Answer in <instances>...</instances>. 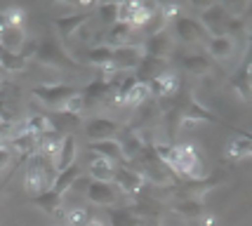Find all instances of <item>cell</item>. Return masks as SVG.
<instances>
[{"instance_id": "cell-5", "label": "cell", "mask_w": 252, "mask_h": 226, "mask_svg": "<svg viewBox=\"0 0 252 226\" xmlns=\"http://www.w3.org/2000/svg\"><path fill=\"white\" fill-rule=\"evenodd\" d=\"M172 31H175V35L182 43H189V45H205L212 38L205 31V26L200 24L198 17H187V14H179L172 22Z\"/></svg>"}, {"instance_id": "cell-10", "label": "cell", "mask_w": 252, "mask_h": 226, "mask_svg": "<svg viewBox=\"0 0 252 226\" xmlns=\"http://www.w3.org/2000/svg\"><path fill=\"white\" fill-rule=\"evenodd\" d=\"M144 62V47L142 43L125 45V47H116L113 50V66L118 73H127V71H137Z\"/></svg>"}, {"instance_id": "cell-38", "label": "cell", "mask_w": 252, "mask_h": 226, "mask_svg": "<svg viewBox=\"0 0 252 226\" xmlns=\"http://www.w3.org/2000/svg\"><path fill=\"white\" fill-rule=\"evenodd\" d=\"M55 226H64V224H55Z\"/></svg>"}, {"instance_id": "cell-8", "label": "cell", "mask_w": 252, "mask_h": 226, "mask_svg": "<svg viewBox=\"0 0 252 226\" xmlns=\"http://www.w3.org/2000/svg\"><path fill=\"white\" fill-rule=\"evenodd\" d=\"M113 184L118 186V191H121L123 195L137 198V195L142 194L146 179H144L134 167H130V165H118V167H116V174H113Z\"/></svg>"}, {"instance_id": "cell-24", "label": "cell", "mask_w": 252, "mask_h": 226, "mask_svg": "<svg viewBox=\"0 0 252 226\" xmlns=\"http://www.w3.org/2000/svg\"><path fill=\"white\" fill-rule=\"evenodd\" d=\"M85 59H88V64L97 66L99 71L101 68H106V66L113 62V47H109V45H92L88 52H85Z\"/></svg>"}, {"instance_id": "cell-21", "label": "cell", "mask_w": 252, "mask_h": 226, "mask_svg": "<svg viewBox=\"0 0 252 226\" xmlns=\"http://www.w3.org/2000/svg\"><path fill=\"white\" fill-rule=\"evenodd\" d=\"M205 50H208V54L212 57V59H220V62H224V59H229L231 54H233V50H236V38H231V35H212L208 43H205Z\"/></svg>"}, {"instance_id": "cell-6", "label": "cell", "mask_w": 252, "mask_h": 226, "mask_svg": "<svg viewBox=\"0 0 252 226\" xmlns=\"http://www.w3.org/2000/svg\"><path fill=\"white\" fill-rule=\"evenodd\" d=\"M231 87L236 90V95L252 104V43L248 45V50L243 54L241 66L236 68V73L231 75Z\"/></svg>"}, {"instance_id": "cell-31", "label": "cell", "mask_w": 252, "mask_h": 226, "mask_svg": "<svg viewBox=\"0 0 252 226\" xmlns=\"http://www.w3.org/2000/svg\"><path fill=\"white\" fill-rule=\"evenodd\" d=\"M90 215L85 207H66V226H85Z\"/></svg>"}, {"instance_id": "cell-29", "label": "cell", "mask_w": 252, "mask_h": 226, "mask_svg": "<svg viewBox=\"0 0 252 226\" xmlns=\"http://www.w3.org/2000/svg\"><path fill=\"white\" fill-rule=\"evenodd\" d=\"M0 14H2V19L7 22V26H12V29H24L26 12H24L22 7H17V5H12V7H2Z\"/></svg>"}, {"instance_id": "cell-27", "label": "cell", "mask_w": 252, "mask_h": 226, "mask_svg": "<svg viewBox=\"0 0 252 226\" xmlns=\"http://www.w3.org/2000/svg\"><path fill=\"white\" fill-rule=\"evenodd\" d=\"M26 57L19 52H7V50H2L0 47V71H12V73H17V71H24L26 68Z\"/></svg>"}, {"instance_id": "cell-18", "label": "cell", "mask_w": 252, "mask_h": 226, "mask_svg": "<svg viewBox=\"0 0 252 226\" xmlns=\"http://www.w3.org/2000/svg\"><path fill=\"white\" fill-rule=\"evenodd\" d=\"M224 156L231 161H243V158H252V134L241 132L238 137L226 141L224 146Z\"/></svg>"}, {"instance_id": "cell-36", "label": "cell", "mask_w": 252, "mask_h": 226, "mask_svg": "<svg viewBox=\"0 0 252 226\" xmlns=\"http://www.w3.org/2000/svg\"><path fill=\"white\" fill-rule=\"evenodd\" d=\"M2 80H5V78H2V71H0V85H2Z\"/></svg>"}, {"instance_id": "cell-26", "label": "cell", "mask_w": 252, "mask_h": 226, "mask_svg": "<svg viewBox=\"0 0 252 226\" xmlns=\"http://www.w3.org/2000/svg\"><path fill=\"white\" fill-rule=\"evenodd\" d=\"M149 99H151V87H149V83L137 78V85L130 90V95H127V101H125V106L139 108V106H144V104H146Z\"/></svg>"}, {"instance_id": "cell-16", "label": "cell", "mask_w": 252, "mask_h": 226, "mask_svg": "<svg viewBox=\"0 0 252 226\" xmlns=\"http://www.w3.org/2000/svg\"><path fill=\"white\" fill-rule=\"evenodd\" d=\"M90 22L88 12H76V14H64V17H57L55 19V29L59 33L62 40H68L71 35H76L85 24Z\"/></svg>"}, {"instance_id": "cell-1", "label": "cell", "mask_w": 252, "mask_h": 226, "mask_svg": "<svg viewBox=\"0 0 252 226\" xmlns=\"http://www.w3.org/2000/svg\"><path fill=\"white\" fill-rule=\"evenodd\" d=\"M156 156L179 182H198L205 179V165L193 144H167L154 141Z\"/></svg>"}, {"instance_id": "cell-23", "label": "cell", "mask_w": 252, "mask_h": 226, "mask_svg": "<svg viewBox=\"0 0 252 226\" xmlns=\"http://www.w3.org/2000/svg\"><path fill=\"white\" fill-rule=\"evenodd\" d=\"M113 174H116V165L106 158H99L92 156V161L88 165V177L92 182H113Z\"/></svg>"}, {"instance_id": "cell-7", "label": "cell", "mask_w": 252, "mask_h": 226, "mask_svg": "<svg viewBox=\"0 0 252 226\" xmlns=\"http://www.w3.org/2000/svg\"><path fill=\"white\" fill-rule=\"evenodd\" d=\"M200 24L205 26V31L210 35H224L226 31V22H229V12H226V5L221 2H212V5H205L200 14H198Z\"/></svg>"}, {"instance_id": "cell-28", "label": "cell", "mask_w": 252, "mask_h": 226, "mask_svg": "<svg viewBox=\"0 0 252 226\" xmlns=\"http://www.w3.org/2000/svg\"><path fill=\"white\" fill-rule=\"evenodd\" d=\"M109 215H111V224L113 226H146L139 217L132 212L130 207H118V210L111 207Z\"/></svg>"}, {"instance_id": "cell-17", "label": "cell", "mask_w": 252, "mask_h": 226, "mask_svg": "<svg viewBox=\"0 0 252 226\" xmlns=\"http://www.w3.org/2000/svg\"><path fill=\"white\" fill-rule=\"evenodd\" d=\"M134 29H132L130 24H123V22H118V24H113V26H109L106 31H104V38H106V43L104 45H109V47H125V45H134Z\"/></svg>"}, {"instance_id": "cell-15", "label": "cell", "mask_w": 252, "mask_h": 226, "mask_svg": "<svg viewBox=\"0 0 252 226\" xmlns=\"http://www.w3.org/2000/svg\"><path fill=\"white\" fill-rule=\"evenodd\" d=\"M149 87H151V97H160V99H167L177 95L179 90V75L175 71H160V73L149 80Z\"/></svg>"}, {"instance_id": "cell-35", "label": "cell", "mask_w": 252, "mask_h": 226, "mask_svg": "<svg viewBox=\"0 0 252 226\" xmlns=\"http://www.w3.org/2000/svg\"><path fill=\"white\" fill-rule=\"evenodd\" d=\"M200 222H203V226H215V217H200Z\"/></svg>"}, {"instance_id": "cell-20", "label": "cell", "mask_w": 252, "mask_h": 226, "mask_svg": "<svg viewBox=\"0 0 252 226\" xmlns=\"http://www.w3.org/2000/svg\"><path fill=\"white\" fill-rule=\"evenodd\" d=\"M76 158H78V141L76 137L68 132L64 134V141H62V149H59V156L55 161V167H57V174L68 170L71 165H76Z\"/></svg>"}, {"instance_id": "cell-14", "label": "cell", "mask_w": 252, "mask_h": 226, "mask_svg": "<svg viewBox=\"0 0 252 226\" xmlns=\"http://www.w3.org/2000/svg\"><path fill=\"white\" fill-rule=\"evenodd\" d=\"M88 151H92V156L106 158L111 162L125 165V153H123L121 139H104V141H88Z\"/></svg>"}, {"instance_id": "cell-3", "label": "cell", "mask_w": 252, "mask_h": 226, "mask_svg": "<svg viewBox=\"0 0 252 226\" xmlns=\"http://www.w3.org/2000/svg\"><path fill=\"white\" fill-rule=\"evenodd\" d=\"M158 5L160 2H139V0L118 2V22L130 24L134 31H144L158 12Z\"/></svg>"}, {"instance_id": "cell-13", "label": "cell", "mask_w": 252, "mask_h": 226, "mask_svg": "<svg viewBox=\"0 0 252 226\" xmlns=\"http://www.w3.org/2000/svg\"><path fill=\"white\" fill-rule=\"evenodd\" d=\"M144 57H149V59H160L165 62L170 54H172V35H170V29H165V31H158L154 35H149V38H144Z\"/></svg>"}, {"instance_id": "cell-30", "label": "cell", "mask_w": 252, "mask_h": 226, "mask_svg": "<svg viewBox=\"0 0 252 226\" xmlns=\"http://www.w3.org/2000/svg\"><path fill=\"white\" fill-rule=\"evenodd\" d=\"M97 14L99 19L106 24V29L113 26V24H118V2H99Z\"/></svg>"}, {"instance_id": "cell-19", "label": "cell", "mask_w": 252, "mask_h": 226, "mask_svg": "<svg viewBox=\"0 0 252 226\" xmlns=\"http://www.w3.org/2000/svg\"><path fill=\"white\" fill-rule=\"evenodd\" d=\"M179 66L193 75H208L212 71V59L208 54H198V52H187L179 57Z\"/></svg>"}, {"instance_id": "cell-33", "label": "cell", "mask_w": 252, "mask_h": 226, "mask_svg": "<svg viewBox=\"0 0 252 226\" xmlns=\"http://www.w3.org/2000/svg\"><path fill=\"white\" fill-rule=\"evenodd\" d=\"M12 128H14V125H10V123H2V120H0V144H2V141H7L12 137Z\"/></svg>"}, {"instance_id": "cell-12", "label": "cell", "mask_w": 252, "mask_h": 226, "mask_svg": "<svg viewBox=\"0 0 252 226\" xmlns=\"http://www.w3.org/2000/svg\"><path fill=\"white\" fill-rule=\"evenodd\" d=\"M35 59L45 66H55V68H78V64L68 54L59 47L57 43H38Z\"/></svg>"}, {"instance_id": "cell-11", "label": "cell", "mask_w": 252, "mask_h": 226, "mask_svg": "<svg viewBox=\"0 0 252 226\" xmlns=\"http://www.w3.org/2000/svg\"><path fill=\"white\" fill-rule=\"evenodd\" d=\"M123 125L118 120L104 118V116H94V118L85 120V134L90 141H104V139H116V134L123 132Z\"/></svg>"}, {"instance_id": "cell-32", "label": "cell", "mask_w": 252, "mask_h": 226, "mask_svg": "<svg viewBox=\"0 0 252 226\" xmlns=\"http://www.w3.org/2000/svg\"><path fill=\"white\" fill-rule=\"evenodd\" d=\"M12 156H14V153L10 151V146H7V141H2V144H0V170H5V167L10 165Z\"/></svg>"}, {"instance_id": "cell-2", "label": "cell", "mask_w": 252, "mask_h": 226, "mask_svg": "<svg viewBox=\"0 0 252 226\" xmlns=\"http://www.w3.org/2000/svg\"><path fill=\"white\" fill-rule=\"evenodd\" d=\"M57 179V167L52 161H47L40 153H33L26 161V170H24V189L33 195H40L52 189Z\"/></svg>"}, {"instance_id": "cell-37", "label": "cell", "mask_w": 252, "mask_h": 226, "mask_svg": "<svg viewBox=\"0 0 252 226\" xmlns=\"http://www.w3.org/2000/svg\"><path fill=\"white\" fill-rule=\"evenodd\" d=\"M250 43H252V33H250Z\"/></svg>"}, {"instance_id": "cell-9", "label": "cell", "mask_w": 252, "mask_h": 226, "mask_svg": "<svg viewBox=\"0 0 252 226\" xmlns=\"http://www.w3.org/2000/svg\"><path fill=\"white\" fill-rule=\"evenodd\" d=\"M85 195H88L90 203L99 205V207H113L123 198V194L113 182H90Z\"/></svg>"}, {"instance_id": "cell-4", "label": "cell", "mask_w": 252, "mask_h": 226, "mask_svg": "<svg viewBox=\"0 0 252 226\" xmlns=\"http://www.w3.org/2000/svg\"><path fill=\"white\" fill-rule=\"evenodd\" d=\"M78 92V87L73 85H66V83H52V85H38V87H33L31 90V95L40 104H45L47 108H52V111H59V108L64 106L66 101L71 97H76Z\"/></svg>"}, {"instance_id": "cell-25", "label": "cell", "mask_w": 252, "mask_h": 226, "mask_svg": "<svg viewBox=\"0 0 252 226\" xmlns=\"http://www.w3.org/2000/svg\"><path fill=\"white\" fill-rule=\"evenodd\" d=\"M78 177H80V167H78V162H76V165H71L68 170H64V172L57 174L55 184H52V191L64 198L66 191H68V189H73V184H76Z\"/></svg>"}, {"instance_id": "cell-22", "label": "cell", "mask_w": 252, "mask_h": 226, "mask_svg": "<svg viewBox=\"0 0 252 226\" xmlns=\"http://www.w3.org/2000/svg\"><path fill=\"white\" fill-rule=\"evenodd\" d=\"M172 212L184 217V219H200L205 215V205H203L200 195H196V198H182V200L172 203Z\"/></svg>"}, {"instance_id": "cell-34", "label": "cell", "mask_w": 252, "mask_h": 226, "mask_svg": "<svg viewBox=\"0 0 252 226\" xmlns=\"http://www.w3.org/2000/svg\"><path fill=\"white\" fill-rule=\"evenodd\" d=\"M85 226H106V224H104V219H99V217H90V222Z\"/></svg>"}]
</instances>
